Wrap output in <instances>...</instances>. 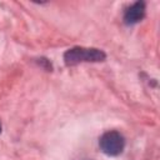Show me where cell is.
Masks as SVG:
<instances>
[{
	"mask_svg": "<svg viewBox=\"0 0 160 160\" xmlns=\"http://www.w3.org/2000/svg\"><path fill=\"white\" fill-rule=\"evenodd\" d=\"M99 145L104 154L109 156H118L122 152L125 148V139L119 131L110 130L101 135Z\"/></svg>",
	"mask_w": 160,
	"mask_h": 160,
	"instance_id": "7a4b0ae2",
	"label": "cell"
},
{
	"mask_svg": "<svg viewBox=\"0 0 160 160\" xmlns=\"http://www.w3.org/2000/svg\"><path fill=\"white\" fill-rule=\"evenodd\" d=\"M144 15H145V4L142 1H138L126 9L124 14V21L128 25H134L139 22L144 18Z\"/></svg>",
	"mask_w": 160,
	"mask_h": 160,
	"instance_id": "3957f363",
	"label": "cell"
},
{
	"mask_svg": "<svg viewBox=\"0 0 160 160\" xmlns=\"http://www.w3.org/2000/svg\"><path fill=\"white\" fill-rule=\"evenodd\" d=\"M105 59V52L94 48H71L64 54L66 65H76L79 62H96Z\"/></svg>",
	"mask_w": 160,
	"mask_h": 160,
	"instance_id": "6da1fadb",
	"label": "cell"
},
{
	"mask_svg": "<svg viewBox=\"0 0 160 160\" xmlns=\"http://www.w3.org/2000/svg\"><path fill=\"white\" fill-rule=\"evenodd\" d=\"M0 131H1V124H0Z\"/></svg>",
	"mask_w": 160,
	"mask_h": 160,
	"instance_id": "277c9868",
	"label": "cell"
}]
</instances>
